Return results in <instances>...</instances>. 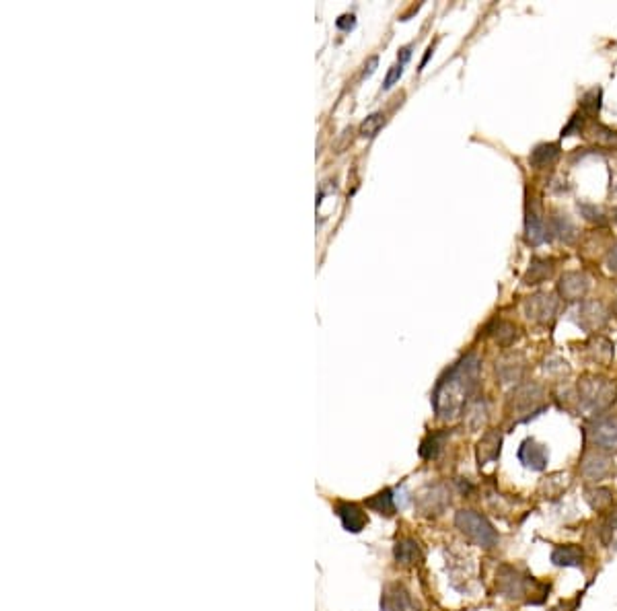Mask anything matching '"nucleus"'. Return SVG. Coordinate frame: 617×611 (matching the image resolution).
<instances>
[{"label": "nucleus", "instance_id": "obj_1", "mask_svg": "<svg viewBox=\"0 0 617 611\" xmlns=\"http://www.w3.org/2000/svg\"><path fill=\"white\" fill-rule=\"evenodd\" d=\"M481 360L477 354H465L459 362H455L447 375L438 381L433 396L435 412L442 420H455L463 414L470 399L479 383Z\"/></svg>", "mask_w": 617, "mask_h": 611}, {"label": "nucleus", "instance_id": "obj_2", "mask_svg": "<svg viewBox=\"0 0 617 611\" xmlns=\"http://www.w3.org/2000/svg\"><path fill=\"white\" fill-rule=\"evenodd\" d=\"M617 399V387L605 377H584L579 383V405L586 416L601 414Z\"/></svg>", "mask_w": 617, "mask_h": 611}, {"label": "nucleus", "instance_id": "obj_3", "mask_svg": "<svg viewBox=\"0 0 617 611\" xmlns=\"http://www.w3.org/2000/svg\"><path fill=\"white\" fill-rule=\"evenodd\" d=\"M455 525L467 540H472L475 545L486 549L494 547L500 540L492 523L475 510H459L455 517Z\"/></svg>", "mask_w": 617, "mask_h": 611}, {"label": "nucleus", "instance_id": "obj_4", "mask_svg": "<svg viewBox=\"0 0 617 611\" xmlns=\"http://www.w3.org/2000/svg\"><path fill=\"white\" fill-rule=\"evenodd\" d=\"M542 399H544V387L537 383H523L510 394L509 405L518 416L521 420H529L533 414L542 410Z\"/></svg>", "mask_w": 617, "mask_h": 611}, {"label": "nucleus", "instance_id": "obj_5", "mask_svg": "<svg viewBox=\"0 0 617 611\" xmlns=\"http://www.w3.org/2000/svg\"><path fill=\"white\" fill-rule=\"evenodd\" d=\"M558 307H560V301L556 299V294H549V292H537L525 299L523 303L527 319L537 325L551 324L558 315Z\"/></svg>", "mask_w": 617, "mask_h": 611}, {"label": "nucleus", "instance_id": "obj_6", "mask_svg": "<svg viewBox=\"0 0 617 611\" xmlns=\"http://www.w3.org/2000/svg\"><path fill=\"white\" fill-rule=\"evenodd\" d=\"M525 237H527V243L537 247L545 241L551 239V233H549V224H545L544 216L539 213V206L537 202H529L527 204V216H525Z\"/></svg>", "mask_w": 617, "mask_h": 611}, {"label": "nucleus", "instance_id": "obj_7", "mask_svg": "<svg viewBox=\"0 0 617 611\" xmlns=\"http://www.w3.org/2000/svg\"><path fill=\"white\" fill-rule=\"evenodd\" d=\"M572 319L584 331H595L607 322V311L597 301H582L581 305L572 311Z\"/></svg>", "mask_w": 617, "mask_h": 611}, {"label": "nucleus", "instance_id": "obj_8", "mask_svg": "<svg viewBox=\"0 0 617 611\" xmlns=\"http://www.w3.org/2000/svg\"><path fill=\"white\" fill-rule=\"evenodd\" d=\"M590 440L601 451H617V418H599L588 426Z\"/></svg>", "mask_w": 617, "mask_h": 611}, {"label": "nucleus", "instance_id": "obj_9", "mask_svg": "<svg viewBox=\"0 0 617 611\" xmlns=\"http://www.w3.org/2000/svg\"><path fill=\"white\" fill-rule=\"evenodd\" d=\"M518 461L527 469L544 471L547 468V461H549L547 447L537 443L535 438H525L518 447Z\"/></svg>", "mask_w": 617, "mask_h": 611}, {"label": "nucleus", "instance_id": "obj_10", "mask_svg": "<svg viewBox=\"0 0 617 611\" xmlns=\"http://www.w3.org/2000/svg\"><path fill=\"white\" fill-rule=\"evenodd\" d=\"M590 288V278L584 272H564L558 282V292L564 301H581Z\"/></svg>", "mask_w": 617, "mask_h": 611}, {"label": "nucleus", "instance_id": "obj_11", "mask_svg": "<svg viewBox=\"0 0 617 611\" xmlns=\"http://www.w3.org/2000/svg\"><path fill=\"white\" fill-rule=\"evenodd\" d=\"M581 473L588 482H599L611 473V459L607 455H603L601 451H593L582 459Z\"/></svg>", "mask_w": 617, "mask_h": 611}, {"label": "nucleus", "instance_id": "obj_12", "mask_svg": "<svg viewBox=\"0 0 617 611\" xmlns=\"http://www.w3.org/2000/svg\"><path fill=\"white\" fill-rule=\"evenodd\" d=\"M498 589L510 599H518L527 591V578L521 576V573L514 570L512 566H502L498 570Z\"/></svg>", "mask_w": 617, "mask_h": 611}, {"label": "nucleus", "instance_id": "obj_13", "mask_svg": "<svg viewBox=\"0 0 617 611\" xmlns=\"http://www.w3.org/2000/svg\"><path fill=\"white\" fill-rule=\"evenodd\" d=\"M500 445H502V434L498 431H490L484 434V438L477 443V461L479 468L496 461L500 457Z\"/></svg>", "mask_w": 617, "mask_h": 611}, {"label": "nucleus", "instance_id": "obj_14", "mask_svg": "<svg viewBox=\"0 0 617 611\" xmlns=\"http://www.w3.org/2000/svg\"><path fill=\"white\" fill-rule=\"evenodd\" d=\"M560 152H562V148H560V144L558 143L537 144V146L531 150V154H529V163H531V167H535V169L551 167V165L560 159Z\"/></svg>", "mask_w": 617, "mask_h": 611}, {"label": "nucleus", "instance_id": "obj_15", "mask_svg": "<svg viewBox=\"0 0 617 611\" xmlns=\"http://www.w3.org/2000/svg\"><path fill=\"white\" fill-rule=\"evenodd\" d=\"M335 512H337V517H340L344 529H348V531H352V533L363 531L364 525H366V515H364L356 504H337Z\"/></svg>", "mask_w": 617, "mask_h": 611}, {"label": "nucleus", "instance_id": "obj_16", "mask_svg": "<svg viewBox=\"0 0 617 611\" xmlns=\"http://www.w3.org/2000/svg\"><path fill=\"white\" fill-rule=\"evenodd\" d=\"M582 560H584V552H582L579 545L574 543H568V545H558L553 552H551V562L556 566H582Z\"/></svg>", "mask_w": 617, "mask_h": 611}, {"label": "nucleus", "instance_id": "obj_17", "mask_svg": "<svg viewBox=\"0 0 617 611\" xmlns=\"http://www.w3.org/2000/svg\"><path fill=\"white\" fill-rule=\"evenodd\" d=\"M553 259H545V257H533L531 264H529V270L527 274L523 276V282L525 285H542L544 280H547L551 274H553Z\"/></svg>", "mask_w": 617, "mask_h": 611}, {"label": "nucleus", "instance_id": "obj_18", "mask_svg": "<svg viewBox=\"0 0 617 611\" xmlns=\"http://www.w3.org/2000/svg\"><path fill=\"white\" fill-rule=\"evenodd\" d=\"M549 233L553 237H560L564 243H572L576 237V227L570 222V218L566 215H556L549 218Z\"/></svg>", "mask_w": 617, "mask_h": 611}, {"label": "nucleus", "instance_id": "obj_19", "mask_svg": "<svg viewBox=\"0 0 617 611\" xmlns=\"http://www.w3.org/2000/svg\"><path fill=\"white\" fill-rule=\"evenodd\" d=\"M383 610L385 611H414L409 595L401 587H391L383 599Z\"/></svg>", "mask_w": 617, "mask_h": 611}, {"label": "nucleus", "instance_id": "obj_20", "mask_svg": "<svg viewBox=\"0 0 617 611\" xmlns=\"http://www.w3.org/2000/svg\"><path fill=\"white\" fill-rule=\"evenodd\" d=\"M496 371L502 383H516L523 375V360L518 357H505L496 364Z\"/></svg>", "mask_w": 617, "mask_h": 611}, {"label": "nucleus", "instance_id": "obj_21", "mask_svg": "<svg viewBox=\"0 0 617 611\" xmlns=\"http://www.w3.org/2000/svg\"><path fill=\"white\" fill-rule=\"evenodd\" d=\"M422 558L420 547L414 540H401L395 545V560L401 564H416Z\"/></svg>", "mask_w": 617, "mask_h": 611}, {"label": "nucleus", "instance_id": "obj_22", "mask_svg": "<svg viewBox=\"0 0 617 611\" xmlns=\"http://www.w3.org/2000/svg\"><path fill=\"white\" fill-rule=\"evenodd\" d=\"M366 504H368L372 510L381 512V515H393V510L398 508V504H395V496H393V492H391V490H383V492H379L377 496H372V498H370V501H368Z\"/></svg>", "mask_w": 617, "mask_h": 611}, {"label": "nucleus", "instance_id": "obj_23", "mask_svg": "<svg viewBox=\"0 0 617 611\" xmlns=\"http://www.w3.org/2000/svg\"><path fill=\"white\" fill-rule=\"evenodd\" d=\"M616 492L609 490V488H595V490H588L586 492V501L588 504L595 508V510H603V508H609L614 504V498Z\"/></svg>", "mask_w": 617, "mask_h": 611}, {"label": "nucleus", "instance_id": "obj_24", "mask_svg": "<svg viewBox=\"0 0 617 611\" xmlns=\"http://www.w3.org/2000/svg\"><path fill=\"white\" fill-rule=\"evenodd\" d=\"M601 97H603L601 87H593V89H588V91L581 97L582 113H584V115H597L599 109H601Z\"/></svg>", "mask_w": 617, "mask_h": 611}, {"label": "nucleus", "instance_id": "obj_25", "mask_svg": "<svg viewBox=\"0 0 617 611\" xmlns=\"http://www.w3.org/2000/svg\"><path fill=\"white\" fill-rule=\"evenodd\" d=\"M494 338L500 346H510L518 338V329H516V325L505 322V319L494 322Z\"/></svg>", "mask_w": 617, "mask_h": 611}, {"label": "nucleus", "instance_id": "obj_26", "mask_svg": "<svg viewBox=\"0 0 617 611\" xmlns=\"http://www.w3.org/2000/svg\"><path fill=\"white\" fill-rule=\"evenodd\" d=\"M486 420H488V403L484 399L473 401L472 405H470V410H467V422H470V426L472 429H479Z\"/></svg>", "mask_w": 617, "mask_h": 611}, {"label": "nucleus", "instance_id": "obj_27", "mask_svg": "<svg viewBox=\"0 0 617 611\" xmlns=\"http://www.w3.org/2000/svg\"><path fill=\"white\" fill-rule=\"evenodd\" d=\"M385 126V115L383 113H370L363 124H361V136L364 138H375L379 134V130Z\"/></svg>", "mask_w": 617, "mask_h": 611}, {"label": "nucleus", "instance_id": "obj_28", "mask_svg": "<svg viewBox=\"0 0 617 611\" xmlns=\"http://www.w3.org/2000/svg\"><path fill=\"white\" fill-rule=\"evenodd\" d=\"M590 134L597 143L609 144V146H617V132H614L611 128L607 126H601V124H593L590 126Z\"/></svg>", "mask_w": 617, "mask_h": 611}, {"label": "nucleus", "instance_id": "obj_29", "mask_svg": "<svg viewBox=\"0 0 617 611\" xmlns=\"http://www.w3.org/2000/svg\"><path fill=\"white\" fill-rule=\"evenodd\" d=\"M447 438V432H440V434H430L428 436V440L422 445V455L424 457H428V459H433L438 455V451H440V447H442V440Z\"/></svg>", "mask_w": 617, "mask_h": 611}, {"label": "nucleus", "instance_id": "obj_30", "mask_svg": "<svg viewBox=\"0 0 617 611\" xmlns=\"http://www.w3.org/2000/svg\"><path fill=\"white\" fill-rule=\"evenodd\" d=\"M579 210H581V215L586 220L597 222V224H605V216H603V213L597 206H593V204H579Z\"/></svg>", "mask_w": 617, "mask_h": 611}, {"label": "nucleus", "instance_id": "obj_31", "mask_svg": "<svg viewBox=\"0 0 617 611\" xmlns=\"http://www.w3.org/2000/svg\"><path fill=\"white\" fill-rule=\"evenodd\" d=\"M582 124H584V113H574V115H572V120L568 122V126H564V130H562V138H566V136H572L574 132H579V134H581Z\"/></svg>", "mask_w": 617, "mask_h": 611}, {"label": "nucleus", "instance_id": "obj_32", "mask_svg": "<svg viewBox=\"0 0 617 611\" xmlns=\"http://www.w3.org/2000/svg\"><path fill=\"white\" fill-rule=\"evenodd\" d=\"M403 74V66L401 64H395V66H391L389 72H387V76H385V82H383V89L385 91H389L398 80H400V76Z\"/></svg>", "mask_w": 617, "mask_h": 611}, {"label": "nucleus", "instance_id": "obj_33", "mask_svg": "<svg viewBox=\"0 0 617 611\" xmlns=\"http://www.w3.org/2000/svg\"><path fill=\"white\" fill-rule=\"evenodd\" d=\"M617 533V512L605 523V527H603V541L605 543H614V535Z\"/></svg>", "mask_w": 617, "mask_h": 611}, {"label": "nucleus", "instance_id": "obj_34", "mask_svg": "<svg viewBox=\"0 0 617 611\" xmlns=\"http://www.w3.org/2000/svg\"><path fill=\"white\" fill-rule=\"evenodd\" d=\"M335 25H337V29H342V31H350V29H354V25H356V17H354V15H342V17L335 21Z\"/></svg>", "mask_w": 617, "mask_h": 611}, {"label": "nucleus", "instance_id": "obj_35", "mask_svg": "<svg viewBox=\"0 0 617 611\" xmlns=\"http://www.w3.org/2000/svg\"><path fill=\"white\" fill-rule=\"evenodd\" d=\"M398 58H400L401 66H403L405 62H409V58H412V45H405V48H401L400 54H398Z\"/></svg>", "mask_w": 617, "mask_h": 611}, {"label": "nucleus", "instance_id": "obj_36", "mask_svg": "<svg viewBox=\"0 0 617 611\" xmlns=\"http://www.w3.org/2000/svg\"><path fill=\"white\" fill-rule=\"evenodd\" d=\"M377 64H379V58H377V56H372V58L366 62V66H364L363 76H370V74L375 72V69H377Z\"/></svg>", "mask_w": 617, "mask_h": 611}, {"label": "nucleus", "instance_id": "obj_37", "mask_svg": "<svg viewBox=\"0 0 617 611\" xmlns=\"http://www.w3.org/2000/svg\"><path fill=\"white\" fill-rule=\"evenodd\" d=\"M607 266H609V270L611 272H616L617 274V247H614L609 255H607Z\"/></svg>", "mask_w": 617, "mask_h": 611}, {"label": "nucleus", "instance_id": "obj_38", "mask_svg": "<svg viewBox=\"0 0 617 611\" xmlns=\"http://www.w3.org/2000/svg\"><path fill=\"white\" fill-rule=\"evenodd\" d=\"M616 220H617V215H616Z\"/></svg>", "mask_w": 617, "mask_h": 611}]
</instances>
